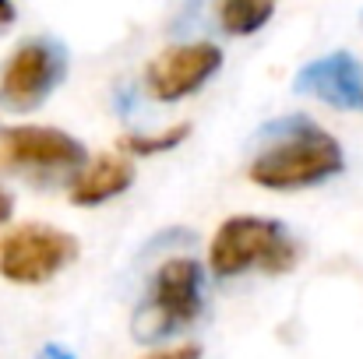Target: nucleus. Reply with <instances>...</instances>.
<instances>
[{"mask_svg": "<svg viewBox=\"0 0 363 359\" xmlns=\"http://www.w3.org/2000/svg\"><path fill=\"white\" fill-rule=\"evenodd\" d=\"M346 169L342 144L314 117L289 113L264 123L254 134V155L247 166L250 183L264 190H307L321 187Z\"/></svg>", "mask_w": 363, "mask_h": 359, "instance_id": "1", "label": "nucleus"}, {"mask_svg": "<svg viewBox=\"0 0 363 359\" xmlns=\"http://www.w3.org/2000/svg\"><path fill=\"white\" fill-rule=\"evenodd\" d=\"M300 261V243L286 222L268 215H230L208 243V268L216 278H237L243 271L286 275Z\"/></svg>", "mask_w": 363, "mask_h": 359, "instance_id": "2", "label": "nucleus"}, {"mask_svg": "<svg viewBox=\"0 0 363 359\" xmlns=\"http://www.w3.org/2000/svg\"><path fill=\"white\" fill-rule=\"evenodd\" d=\"M85 162L89 148L60 127L21 123L0 130V169L14 173L28 187L39 190L71 187V180L85 169Z\"/></svg>", "mask_w": 363, "mask_h": 359, "instance_id": "3", "label": "nucleus"}, {"mask_svg": "<svg viewBox=\"0 0 363 359\" xmlns=\"http://www.w3.org/2000/svg\"><path fill=\"white\" fill-rule=\"evenodd\" d=\"M201 310H205V268L194 257H169L152 275L130 331L141 346H155L191 328L201 317Z\"/></svg>", "mask_w": 363, "mask_h": 359, "instance_id": "4", "label": "nucleus"}, {"mask_svg": "<svg viewBox=\"0 0 363 359\" xmlns=\"http://www.w3.org/2000/svg\"><path fill=\"white\" fill-rule=\"evenodd\" d=\"M67 46L53 35H32L11 50L0 67V106L11 113L39 110L67 78Z\"/></svg>", "mask_w": 363, "mask_h": 359, "instance_id": "5", "label": "nucleus"}, {"mask_svg": "<svg viewBox=\"0 0 363 359\" xmlns=\"http://www.w3.org/2000/svg\"><path fill=\"white\" fill-rule=\"evenodd\" d=\"M78 239L46 222H21L0 237V275L14 285H43L78 261Z\"/></svg>", "mask_w": 363, "mask_h": 359, "instance_id": "6", "label": "nucleus"}, {"mask_svg": "<svg viewBox=\"0 0 363 359\" xmlns=\"http://www.w3.org/2000/svg\"><path fill=\"white\" fill-rule=\"evenodd\" d=\"M223 64L226 57L216 42H177L145 64L141 89L155 103H184L198 96L223 71Z\"/></svg>", "mask_w": 363, "mask_h": 359, "instance_id": "7", "label": "nucleus"}, {"mask_svg": "<svg viewBox=\"0 0 363 359\" xmlns=\"http://www.w3.org/2000/svg\"><path fill=\"white\" fill-rule=\"evenodd\" d=\"M293 89L332 110H363V67L350 50H335L303 64Z\"/></svg>", "mask_w": 363, "mask_h": 359, "instance_id": "8", "label": "nucleus"}, {"mask_svg": "<svg viewBox=\"0 0 363 359\" xmlns=\"http://www.w3.org/2000/svg\"><path fill=\"white\" fill-rule=\"evenodd\" d=\"M138 173H134V159L123 152H103V155H89L85 169L71 180L67 187V201L74 208H99L106 201H117L134 187Z\"/></svg>", "mask_w": 363, "mask_h": 359, "instance_id": "9", "label": "nucleus"}, {"mask_svg": "<svg viewBox=\"0 0 363 359\" xmlns=\"http://www.w3.org/2000/svg\"><path fill=\"white\" fill-rule=\"evenodd\" d=\"M275 14V0H216V18L226 35H254Z\"/></svg>", "mask_w": 363, "mask_h": 359, "instance_id": "10", "label": "nucleus"}, {"mask_svg": "<svg viewBox=\"0 0 363 359\" xmlns=\"http://www.w3.org/2000/svg\"><path fill=\"white\" fill-rule=\"evenodd\" d=\"M187 137H191V123H173V127L155 130V134H123L117 141V148L123 155H130V159H152V155L180 148Z\"/></svg>", "mask_w": 363, "mask_h": 359, "instance_id": "11", "label": "nucleus"}, {"mask_svg": "<svg viewBox=\"0 0 363 359\" xmlns=\"http://www.w3.org/2000/svg\"><path fill=\"white\" fill-rule=\"evenodd\" d=\"M145 359H201V346H177V349H159Z\"/></svg>", "mask_w": 363, "mask_h": 359, "instance_id": "12", "label": "nucleus"}, {"mask_svg": "<svg viewBox=\"0 0 363 359\" xmlns=\"http://www.w3.org/2000/svg\"><path fill=\"white\" fill-rule=\"evenodd\" d=\"M14 21H18V7H14V0H0V32H7Z\"/></svg>", "mask_w": 363, "mask_h": 359, "instance_id": "13", "label": "nucleus"}, {"mask_svg": "<svg viewBox=\"0 0 363 359\" xmlns=\"http://www.w3.org/2000/svg\"><path fill=\"white\" fill-rule=\"evenodd\" d=\"M11 215H14V198L0 187V226H4V222H11Z\"/></svg>", "mask_w": 363, "mask_h": 359, "instance_id": "14", "label": "nucleus"}, {"mask_svg": "<svg viewBox=\"0 0 363 359\" xmlns=\"http://www.w3.org/2000/svg\"><path fill=\"white\" fill-rule=\"evenodd\" d=\"M35 359H74V356H71L64 346H43V353H39Z\"/></svg>", "mask_w": 363, "mask_h": 359, "instance_id": "15", "label": "nucleus"}]
</instances>
